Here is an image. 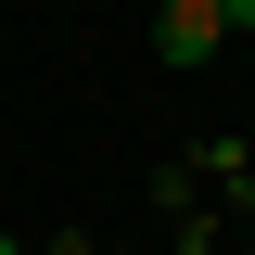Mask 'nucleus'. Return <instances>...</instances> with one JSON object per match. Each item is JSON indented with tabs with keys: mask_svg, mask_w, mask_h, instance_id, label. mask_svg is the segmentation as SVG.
I'll return each instance as SVG.
<instances>
[{
	"mask_svg": "<svg viewBox=\"0 0 255 255\" xmlns=\"http://www.w3.org/2000/svg\"><path fill=\"white\" fill-rule=\"evenodd\" d=\"M38 255H102V243H90V230H51V243H38Z\"/></svg>",
	"mask_w": 255,
	"mask_h": 255,
	"instance_id": "obj_2",
	"label": "nucleus"
},
{
	"mask_svg": "<svg viewBox=\"0 0 255 255\" xmlns=\"http://www.w3.org/2000/svg\"><path fill=\"white\" fill-rule=\"evenodd\" d=\"M217 38H230L217 0H153V51H166V64H217Z\"/></svg>",
	"mask_w": 255,
	"mask_h": 255,
	"instance_id": "obj_1",
	"label": "nucleus"
},
{
	"mask_svg": "<svg viewBox=\"0 0 255 255\" xmlns=\"http://www.w3.org/2000/svg\"><path fill=\"white\" fill-rule=\"evenodd\" d=\"M0 255H26V243H13V230H0Z\"/></svg>",
	"mask_w": 255,
	"mask_h": 255,
	"instance_id": "obj_3",
	"label": "nucleus"
}]
</instances>
